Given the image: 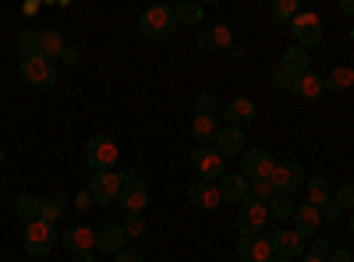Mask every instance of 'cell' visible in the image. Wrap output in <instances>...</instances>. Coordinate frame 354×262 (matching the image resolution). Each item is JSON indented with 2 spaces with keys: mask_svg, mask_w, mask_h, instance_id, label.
<instances>
[{
  "mask_svg": "<svg viewBox=\"0 0 354 262\" xmlns=\"http://www.w3.org/2000/svg\"><path fill=\"white\" fill-rule=\"evenodd\" d=\"M174 28H177V18H174L170 4H153L149 11H142V18H138V32L145 39H167Z\"/></svg>",
  "mask_w": 354,
  "mask_h": 262,
  "instance_id": "cell-1",
  "label": "cell"
},
{
  "mask_svg": "<svg viewBox=\"0 0 354 262\" xmlns=\"http://www.w3.org/2000/svg\"><path fill=\"white\" fill-rule=\"evenodd\" d=\"M117 160H121V149H117V142L113 138H106V135H93L85 142V163H88V170H113L117 167Z\"/></svg>",
  "mask_w": 354,
  "mask_h": 262,
  "instance_id": "cell-2",
  "label": "cell"
},
{
  "mask_svg": "<svg viewBox=\"0 0 354 262\" xmlns=\"http://www.w3.org/2000/svg\"><path fill=\"white\" fill-rule=\"evenodd\" d=\"M223 156L213 149V145H198V149H192V170H195V178L198 181H209V185H216L220 178H223Z\"/></svg>",
  "mask_w": 354,
  "mask_h": 262,
  "instance_id": "cell-3",
  "label": "cell"
},
{
  "mask_svg": "<svg viewBox=\"0 0 354 262\" xmlns=\"http://www.w3.org/2000/svg\"><path fill=\"white\" fill-rule=\"evenodd\" d=\"M121 181H124V188H121V209L124 213H142L145 206H149V185H145L135 170H121Z\"/></svg>",
  "mask_w": 354,
  "mask_h": 262,
  "instance_id": "cell-4",
  "label": "cell"
},
{
  "mask_svg": "<svg viewBox=\"0 0 354 262\" xmlns=\"http://www.w3.org/2000/svg\"><path fill=\"white\" fill-rule=\"evenodd\" d=\"M18 75H21L25 85H36V89H50V85L57 82V68H53V61H46V57H21Z\"/></svg>",
  "mask_w": 354,
  "mask_h": 262,
  "instance_id": "cell-5",
  "label": "cell"
},
{
  "mask_svg": "<svg viewBox=\"0 0 354 262\" xmlns=\"http://www.w3.org/2000/svg\"><path fill=\"white\" fill-rule=\"evenodd\" d=\"M121 188H124V181H121L117 170H96L93 181H88V195H93L96 206H110V202H117L121 198Z\"/></svg>",
  "mask_w": 354,
  "mask_h": 262,
  "instance_id": "cell-6",
  "label": "cell"
},
{
  "mask_svg": "<svg viewBox=\"0 0 354 262\" xmlns=\"http://www.w3.org/2000/svg\"><path fill=\"white\" fill-rule=\"evenodd\" d=\"M234 252H238V262H273L277 259L270 234H241Z\"/></svg>",
  "mask_w": 354,
  "mask_h": 262,
  "instance_id": "cell-7",
  "label": "cell"
},
{
  "mask_svg": "<svg viewBox=\"0 0 354 262\" xmlns=\"http://www.w3.org/2000/svg\"><path fill=\"white\" fill-rule=\"evenodd\" d=\"M273 170H277V160H273L270 149H262V145H255V149H248L241 156V178H248V181L273 178Z\"/></svg>",
  "mask_w": 354,
  "mask_h": 262,
  "instance_id": "cell-8",
  "label": "cell"
},
{
  "mask_svg": "<svg viewBox=\"0 0 354 262\" xmlns=\"http://www.w3.org/2000/svg\"><path fill=\"white\" fill-rule=\"evenodd\" d=\"M25 252L28 255H46L53 245H57V230H53V223H46V220H36V223H25Z\"/></svg>",
  "mask_w": 354,
  "mask_h": 262,
  "instance_id": "cell-9",
  "label": "cell"
},
{
  "mask_svg": "<svg viewBox=\"0 0 354 262\" xmlns=\"http://www.w3.org/2000/svg\"><path fill=\"white\" fill-rule=\"evenodd\" d=\"M287 28H290V36L298 39L301 50H308V46H315L322 39V21H319L315 11H298V18H294Z\"/></svg>",
  "mask_w": 354,
  "mask_h": 262,
  "instance_id": "cell-10",
  "label": "cell"
},
{
  "mask_svg": "<svg viewBox=\"0 0 354 262\" xmlns=\"http://www.w3.org/2000/svg\"><path fill=\"white\" fill-rule=\"evenodd\" d=\"M266 223H270V209H266V202L245 198V206L238 213V230H241V234H266Z\"/></svg>",
  "mask_w": 354,
  "mask_h": 262,
  "instance_id": "cell-11",
  "label": "cell"
},
{
  "mask_svg": "<svg viewBox=\"0 0 354 262\" xmlns=\"http://www.w3.org/2000/svg\"><path fill=\"white\" fill-rule=\"evenodd\" d=\"M255 121V103L252 100H245V96H238V100H230L223 110H220V124L223 128H248Z\"/></svg>",
  "mask_w": 354,
  "mask_h": 262,
  "instance_id": "cell-12",
  "label": "cell"
},
{
  "mask_svg": "<svg viewBox=\"0 0 354 262\" xmlns=\"http://www.w3.org/2000/svg\"><path fill=\"white\" fill-rule=\"evenodd\" d=\"M270 241H273V252L283 255V259H294V262H298V259L305 255V238H301L294 227H277L273 234H270Z\"/></svg>",
  "mask_w": 354,
  "mask_h": 262,
  "instance_id": "cell-13",
  "label": "cell"
},
{
  "mask_svg": "<svg viewBox=\"0 0 354 262\" xmlns=\"http://www.w3.org/2000/svg\"><path fill=\"white\" fill-rule=\"evenodd\" d=\"M273 185H277V191L280 195H294L301 185H305V167L301 163H277V170H273Z\"/></svg>",
  "mask_w": 354,
  "mask_h": 262,
  "instance_id": "cell-14",
  "label": "cell"
},
{
  "mask_svg": "<svg viewBox=\"0 0 354 262\" xmlns=\"http://www.w3.org/2000/svg\"><path fill=\"white\" fill-rule=\"evenodd\" d=\"M195 46L202 53H216V50H230L234 46V32H230V25H209V28H202Z\"/></svg>",
  "mask_w": 354,
  "mask_h": 262,
  "instance_id": "cell-15",
  "label": "cell"
},
{
  "mask_svg": "<svg viewBox=\"0 0 354 262\" xmlns=\"http://www.w3.org/2000/svg\"><path fill=\"white\" fill-rule=\"evenodd\" d=\"M213 149L223 156V160H234V156H245L248 153V145H245V131L241 128H220L216 142H213Z\"/></svg>",
  "mask_w": 354,
  "mask_h": 262,
  "instance_id": "cell-16",
  "label": "cell"
},
{
  "mask_svg": "<svg viewBox=\"0 0 354 262\" xmlns=\"http://www.w3.org/2000/svg\"><path fill=\"white\" fill-rule=\"evenodd\" d=\"M188 202L195 209H220L223 206V195H220V188L216 185H209V181H195L192 188H188Z\"/></svg>",
  "mask_w": 354,
  "mask_h": 262,
  "instance_id": "cell-17",
  "label": "cell"
},
{
  "mask_svg": "<svg viewBox=\"0 0 354 262\" xmlns=\"http://www.w3.org/2000/svg\"><path fill=\"white\" fill-rule=\"evenodd\" d=\"M124 227L121 223H100L96 227V248L100 252H106V255H117V252H121L124 248Z\"/></svg>",
  "mask_w": 354,
  "mask_h": 262,
  "instance_id": "cell-18",
  "label": "cell"
},
{
  "mask_svg": "<svg viewBox=\"0 0 354 262\" xmlns=\"http://www.w3.org/2000/svg\"><path fill=\"white\" fill-rule=\"evenodd\" d=\"M290 93L298 96V100H305V103H315L322 93H326V82H322L315 71H305L301 78H294V82H290Z\"/></svg>",
  "mask_w": 354,
  "mask_h": 262,
  "instance_id": "cell-19",
  "label": "cell"
},
{
  "mask_svg": "<svg viewBox=\"0 0 354 262\" xmlns=\"http://www.w3.org/2000/svg\"><path fill=\"white\" fill-rule=\"evenodd\" d=\"M220 113H195V121H192V135L198 145H213L216 135H220Z\"/></svg>",
  "mask_w": 354,
  "mask_h": 262,
  "instance_id": "cell-20",
  "label": "cell"
},
{
  "mask_svg": "<svg viewBox=\"0 0 354 262\" xmlns=\"http://www.w3.org/2000/svg\"><path fill=\"white\" fill-rule=\"evenodd\" d=\"M64 39L57 28H36V57H46V61H53V57H64Z\"/></svg>",
  "mask_w": 354,
  "mask_h": 262,
  "instance_id": "cell-21",
  "label": "cell"
},
{
  "mask_svg": "<svg viewBox=\"0 0 354 262\" xmlns=\"http://www.w3.org/2000/svg\"><path fill=\"white\" fill-rule=\"evenodd\" d=\"M64 248H71L75 255H85L96 248V227H68L64 230Z\"/></svg>",
  "mask_w": 354,
  "mask_h": 262,
  "instance_id": "cell-22",
  "label": "cell"
},
{
  "mask_svg": "<svg viewBox=\"0 0 354 262\" xmlns=\"http://www.w3.org/2000/svg\"><path fill=\"white\" fill-rule=\"evenodd\" d=\"M216 188H220V195H223V202H245L248 198V178H241V174H234V170H227L223 178L216 181Z\"/></svg>",
  "mask_w": 354,
  "mask_h": 262,
  "instance_id": "cell-23",
  "label": "cell"
},
{
  "mask_svg": "<svg viewBox=\"0 0 354 262\" xmlns=\"http://www.w3.org/2000/svg\"><path fill=\"white\" fill-rule=\"evenodd\" d=\"M319 223H322V209H315V206H298L294 209V230H298L301 238H312L315 230H319Z\"/></svg>",
  "mask_w": 354,
  "mask_h": 262,
  "instance_id": "cell-24",
  "label": "cell"
},
{
  "mask_svg": "<svg viewBox=\"0 0 354 262\" xmlns=\"http://www.w3.org/2000/svg\"><path fill=\"white\" fill-rule=\"evenodd\" d=\"M280 68L290 75V82H294V78H301L305 71H312V68H308V50H301V46H290V50H283V57H280Z\"/></svg>",
  "mask_w": 354,
  "mask_h": 262,
  "instance_id": "cell-25",
  "label": "cell"
},
{
  "mask_svg": "<svg viewBox=\"0 0 354 262\" xmlns=\"http://www.w3.org/2000/svg\"><path fill=\"white\" fill-rule=\"evenodd\" d=\"M330 202H333V188H330V181H326V178H312V181H308V206L326 209Z\"/></svg>",
  "mask_w": 354,
  "mask_h": 262,
  "instance_id": "cell-26",
  "label": "cell"
},
{
  "mask_svg": "<svg viewBox=\"0 0 354 262\" xmlns=\"http://www.w3.org/2000/svg\"><path fill=\"white\" fill-rule=\"evenodd\" d=\"M39 209H43V220H46V223H57V220L64 216V195H61V191L39 195Z\"/></svg>",
  "mask_w": 354,
  "mask_h": 262,
  "instance_id": "cell-27",
  "label": "cell"
},
{
  "mask_svg": "<svg viewBox=\"0 0 354 262\" xmlns=\"http://www.w3.org/2000/svg\"><path fill=\"white\" fill-rule=\"evenodd\" d=\"M322 82H326V89H333V93H347V89H354V68L337 64Z\"/></svg>",
  "mask_w": 354,
  "mask_h": 262,
  "instance_id": "cell-28",
  "label": "cell"
},
{
  "mask_svg": "<svg viewBox=\"0 0 354 262\" xmlns=\"http://www.w3.org/2000/svg\"><path fill=\"white\" fill-rule=\"evenodd\" d=\"M294 195H273L270 202H266V209H270V220H290L294 216V209H298V206H294V202H290Z\"/></svg>",
  "mask_w": 354,
  "mask_h": 262,
  "instance_id": "cell-29",
  "label": "cell"
},
{
  "mask_svg": "<svg viewBox=\"0 0 354 262\" xmlns=\"http://www.w3.org/2000/svg\"><path fill=\"white\" fill-rule=\"evenodd\" d=\"M298 11H301L298 0H277L273 4V25H290L294 18H298Z\"/></svg>",
  "mask_w": 354,
  "mask_h": 262,
  "instance_id": "cell-30",
  "label": "cell"
},
{
  "mask_svg": "<svg viewBox=\"0 0 354 262\" xmlns=\"http://www.w3.org/2000/svg\"><path fill=\"white\" fill-rule=\"evenodd\" d=\"M18 216H21L25 223H36V220H43L39 198H36V195H18Z\"/></svg>",
  "mask_w": 354,
  "mask_h": 262,
  "instance_id": "cell-31",
  "label": "cell"
},
{
  "mask_svg": "<svg viewBox=\"0 0 354 262\" xmlns=\"http://www.w3.org/2000/svg\"><path fill=\"white\" fill-rule=\"evenodd\" d=\"M277 195V185H273V178H259V181H248V198H255V202H270Z\"/></svg>",
  "mask_w": 354,
  "mask_h": 262,
  "instance_id": "cell-32",
  "label": "cell"
},
{
  "mask_svg": "<svg viewBox=\"0 0 354 262\" xmlns=\"http://www.w3.org/2000/svg\"><path fill=\"white\" fill-rule=\"evenodd\" d=\"M174 18H177V25H198L202 21V4H177L174 8Z\"/></svg>",
  "mask_w": 354,
  "mask_h": 262,
  "instance_id": "cell-33",
  "label": "cell"
},
{
  "mask_svg": "<svg viewBox=\"0 0 354 262\" xmlns=\"http://www.w3.org/2000/svg\"><path fill=\"white\" fill-rule=\"evenodd\" d=\"M121 227H124V234H128V238H142L149 223H145V216H142V213H128Z\"/></svg>",
  "mask_w": 354,
  "mask_h": 262,
  "instance_id": "cell-34",
  "label": "cell"
},
{
  "mask_svg": "<svg viewBox=\"0 0 354 262\" xmlns=\"http://www.w3.org/2000/svg\"><path fill=\"white\" fill-rule=\"evenodd\" d=\"M333 206H340V213H344V209L354 213V185H340V188L333 191Z\"/></svg>",
  "mask_w": 354,
  "mask_h": 262,
  "instance_id": "cell-35",
  "label": "cell"
},
{
  "mask_svg": "<svg viewBox=\"0 0 354 262\" xmlns=\"http://www.w3.org/2000/svg\"><path fill=\"white\" fill-rule=\"evenodd\" d=\"M270 85H273L277 93H290V75H287L280 64H273V68H270Z\"/></svg>",
  "mask_w": 354,
  "mask_h": 262,
  "instance_id": "cell-36",
  "label": "cell"
},
{
  "mask_svg": "<svg viewBox=\"0 0 354 262\" xmlns=\"http://www.w3.org/2000/svg\"><path fill=\"white\" fill-rule=\"evenodd\" d=\"M15 46L21 50V57H36V28H32V32H18Z\"/></svg>",
  "mask_w": 354,
  "mask_h": 262,
  "instance_id": "cell-37",
  "label": "cell"
},
{
  "mask_svg": "<svg viewBox=\"0 0 354 262\" xmlns=\"http://www.w3.org/2000/svg\"><path fill=\"white\" fill-rule=\"evenodd\" d=\"M195 113H216L213 93H198V96H195Z\"/></svg>",
  "mask_w": 354,
  "mask_h": 262,
  "instance_id": "cell-38",
  "label": "cell"
},
{
  "mask_svg": "<svg viewBox=\"0 0 354 262\" xmlns=\"http://www.w3.org/2000/svg\"><path fill=\"white\" fill-rule=\"evenodd\" d=\"M308 252H312V255H319V259H326V255L333 252V245H330V238H326V234H319V238L312 241V248H308Z\"/></svg>",
  "mask_w": 354,
  "mask_h": 262,
  "instance_id": "cell-39",
  "label": "cell"
},
{
  "mask_svg": "<svg viewBox=\"0 0 354 262\" xmlns=\"http://www.w3.org/2000/svg\"><path fill=\"white\" fill-rule=\"evenodd\" d=\"M113 262H142V252H135V248H121L113 255Z\"/></svg>",
  "mask_w": 354,
  "mask_h": 262,
  "instance_id": "cell-40",
  "label": "cell"
},
{
  "mask_svg": "<svg viewBox=\"0 0 354 262\" xmlns=\"http://www.w3.org/2000/svg\"><path fill=\"white\" fill-rule=\"evenodd\" d=\"M326 262H354V255H351L347 248H333V252L326 255Z\"/></svg>",
  "mask_w": 354,
  "mask_h": 262,
  "instance_id": "cell-41",
  "label": "cell"
},
{
  "mask_svg": "<svg viewBox=\"0 0 354 262\" xmlns=\"http://www.w3.org/2000/svg\"><path fill=\"white\" fill-rule=\"evenodd\" d=\"M64 64H78V50L75 46H64V57H61Z\"/></svg>",
  "mask_w": 354,
  "mask_h": 262,
  "instance_id": "cell-42",
  "label": "cell"
},
{
  "mask_svg": "<svg viewBox=\"0 0 354 262\" xmlns=\"http://www.w3.org/2000/svg\"><path fill=\"white\" fill-rule=\"evenodd\" d=\"M337 216H340V206H333V202H330V206L322 209V220H337Z\"/></svg>",
  "mask_w": 354,
  "mask_h": 262,
  "instance_id": "cell-43",
  "label": "cell"
},
{
  "mask_svg": "<svg viewBox=\"0 0 354 262\" xmlns=\"http://www.w3.org/2000/svg\"><path fill=\"white\" fill-rule=\"evenodd\" d=\"M340 11H344V15H351V18H354V0H340Z\"/></svg>",
  "mask_w": 354,
  "mask_h": 262,
  "instance_id": "cell-44",
  "label": "cell"
},
{
  "mask_svg": "<svg viewBox=\"0 0 354 262\" xmlns=\"http://www.w3.org/2000/svg\"><path fill=\"white\" fill-rule=\"evenodd\" d=\"M88 198H93L88 191H82V195H78V209H88Z\"/></svg>",
  "mask_w": 354,
  "mask_h": 262,
  "instance_id": "cell-45",
  "label": "cell"
},
{
  "mask_svg": "<svg viewBox=\"0 0 354 262\" xmlns=\"http://www.w3.org/2000/svg\"><path fill=\"white\" fill-rule=\"evenodd\" d=\"M298 262H326V259H319V255H312V252H305V255H301Z\"/></svg>",
  "mask_w": 354,
  "mask_h": 262,
  "instance_id": "cell-46",
  "label": "cell"
},
{
  "mask_svg": "<svg viewBox=\"0 0 354 262\" xmlns=\"http://www.w3.org/2000/svg\"><path fill=\"white\" fill-rule=\"evenodd\" d=\"M75 262H96V259H93V255L85 252V255H75Z\"/></svg>",
  "mask_w": 354,
  "mask_h": 262,
  "instance_id": "cell-47",
  "label": "cell"
},
{
  "mask_svg": "<svg viewBox=\"0 0 354 262\" xmlns=\"http://www.w3.org/2000/svg\"><path fill=\"white\" fill-rule=\"evenodd\" d=\"M273 262H294V259H283V255H277V259H273Z\"/></svg>",
  "mask_w": 354,
  "mask_h": 262,
  "instance_id": "cell-48",
  "label": "cell"
},
{
  "mask_svg": "<svg viewBox=\"0 0 354 262\" xmlns=\"http://www.w3.org/2000/svg\"><path fill=\"white\" fill-rule=\"evenodd\" d=\"M351 234H354V213H351Z\"/></svg>",
  "mask_w": 354,
  "mask_h": 262,
  "instance_id": "cell-49",
  "label": "cell"
},
{
  "mask_svg": "<svg viewBox=\"0 0 354 262\" xmlns=\"http://www.w3.org/2000/svg\"><path fill=\"white\" fill-rule=\"evenodd\" d=\"M351 43H354V25H351Z\"/></svg>",
  "mask_w": 354,
  "mask_h": 262,
  "instance_id": "cell-50",
  "label": "cell"
},
{
  "mask_svg": "<svg viewBox=\"0 0 354 262\" xmlns=\"http://www.w3.org/2000/svg\"><path fill=\"white\" fill-rule=\"evenodd\" d=\"M0 163H4V149H0Z\"/></svg>",
  "mask_w": 354,
  "mask_h": 262,
  "instance_id": "cell-51",
  "label": "cell"
}]
</instances>
